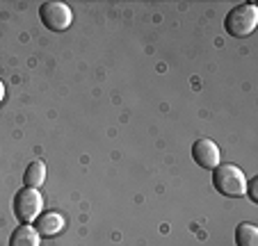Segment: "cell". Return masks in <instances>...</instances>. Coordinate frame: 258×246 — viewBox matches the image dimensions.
<instances>
[{"mask_svg": "<svg viewBox=\"0 0 258 246\" xmlns=\"http://www.w3.org/2000/svg\"><path fill=\"white\" fill-rule=\"evenodd\" d=\"M213 185L224 196H242L247 192V180L240 167L235 164H217L213 174Z\"/></svg>", "mask_w": 258, "mask_h": 246, "instance_id": "cell-1", "label": "cell"}, {"mask_svg": "<svg viewBox=\"0 0 258 246\" xmlns=\"http://www.w3.org/2000/svg\"><path fill=\"white\" fill-rule=\"evenodd\" d=\"M258 23V10L253 3H244V5H238L226 14V32L231 37H249V34L256 30Z\"/></svg>", "mask_w": 258, "mask_h": 246, "instance_id": "cell-2", "label": "cell"}, {"mask_svg": "<svg viewBox=\"0 0 258 246\" xmlns=\"http://www.w3.org/2000/svg\"><path fill=\"white\" fill-rule=\"evenodd\" d=\"M41 210H44V198L37 189L32 187H25L16 194L14 198V212H16V219L23 223H30L34 219H39Z\"/></svg>", "mask_w": 258, "mask_h": 246, "instance_id": "cell-3", "label": "cell"}, {"mask_svg": "<svg viewBox=\"0 0 258 246\" xmlns=\"http://www.w3.org/2000/svg\"><path fill=\"white\" fill-rule=\"evenodd\" d=\"M39 16H41V21H44L46 28L53 30V32H62V30H67L73 21L71 7L64 5V3H57V0L44 3L41 10H39Z\"/></svg>", "mask_w": 258, "mask_h": 246, "instance_id": "cell-4", "label": "cell"}, {"mask_svg": "<svg viewBox=\"0 0 258 246\" xmlns=\"http://www.w3.org/2000/svg\"><path fill=\"white\" fill-rule=\"evenodd\" d=\"M192 157H195V162L199 164V167H204V169H215L219 164V148L215 141L210 139H197L195 146H192Z\"/></svg>", "mask_w": 258, "mask_h": 246, "instance_id": "cell-5", "label": "cell"}, {"mask_svg": "<svg viewBox=\"0 0 258 246\" xmlns=\"http://www.w3.org/2000/svg\"><path fill=\"white\" fill-rule=\"evenodd\" d=\"M64 219L57 212H44L39 214V223H37V232L44 237H55L57 232H62Z\"/></svg>", "mask_w": 258, "mask_h": 246, "instance_id": "cell-6", "label": "cell"}, {"mask_svg": "<svg viewBox=\"0 0 258 246\" xmlns=\"http://www.w3.org/2000/svg\"><path fill=\"white\" fill-rule=\"evenodd\" d=\"M39 232H37V228L28 226V223H23V226H19L14 230V235H12L10 239V246H39Z\"/></svg>", "mask_w": 258, "mask_h": 246, "instance_id": "cell-7", "label": "cell"}, {"mask_svg": "<svg viewBox=\"0 0 258 246\" xmlns=\"http://www.w3.org/2000/svg\"><path fill=\"white\" fill-rule=\"evenodd\" d=\"M23 178H25V185H28V187L39 189L41 185H44V180H46V164L41 162V159H34L28 169H25Z\"/></svg>", "mask_w": 258, "mask_h": 246, "instance_id": "cell-8", "label": "cell"}, {"mask_svg": "<svg viewBox=\"0 0 258 246\" xmlns=\"http://www.w3.org/2000/svg\"><path fill=\"white\" fill-rule=\"evenodd\" d=\"M235 244L238 246H258V228L253 223H240L235 228Z\"/></svg>", "mask_w": 258, "mask_h": 246, "instance_id": "cell-9", "label": "cell"}, {"mask_svg": "<svg viewBox=\"0 0 258 246\" xmlns=\"http://www.w3.org/2000/svg\"><path fill=\"white\" fill-rule=\"evenodd\" d=\"M256 185H258V178H253L251 183H249V196H251V201H258V194H256Z\"/></svg>", "mask_w": 258, "mask_h": 246, "instance_id": "cell-10", "label": "cell"}, {"mask_svg": "<svg viewBox=\"0 0 258 246\" xmlns=\"http://www.w3.org/2000/svg\"><path fill=\"white\" fill-rule=\"evenodd\" d=\"M3 98H5V85L0 82V103H3Z\"/></svg>", "mask_w": 258, "mask_h": 246, "instance_id": "cell-11", "label": "cell"}]
</instances>
